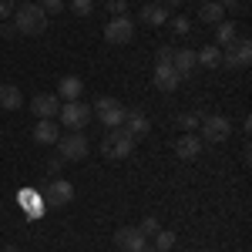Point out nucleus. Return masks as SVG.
<instances>
[{"mask_svg": "<svg viewBox=\"0 0 252 252\" xmlns=\"http://www.w3.org/2000/svg\"><path fill=\"white\" fill-rule=\"evenodd\" d=\"M219 7H235V0H215Z\"/></svg>", "mask_w": 252, "mask_h": 252, "instance_id": "33", "label": "nucleus"}, {"mask_svg": "<svg viewBox=\"0 0 252 252\" xmlns=\"http://www.w3.org/2000/svg\"><path fill=\"white\" fill-rule=\"evenodd\" d=\"M141 20L148 27H161V24H168V7L165 3H145L141 7Z\"/></svg>", "mask_w": 252, "mask_h": 252, "instance_id": "18", "label": "nucleus"}, {"mask_svg": "<svg viewBox=\"0 0 252 252\" xmlns=\"http://www.w3.org/2000/svg\"><path fill=\"white\" fill-rule=\"evenodd\" d=\"M58 115H61V121H64V128L81 131V128L91 121V108H88V104H81V101H64Z\"/></svg>", "mask_w": 252, "mask_h": 252, "instance_id": "8", "label": "nucleus"}, {"mask_svg": "<svg viewBox=\"0 0 252 252\" xmlns=\"http://www.w3.org/2000/svg\"><path fill=\"white\" fill-rule=\"evenodd\" d=\"M249 61H252V40H246V37H235L232 44L225 47V54H222V64L232 67V71L249 67Z\"/></svg>", "mask_w": 252, "mask_h": 252, "instance_id": "5", "label": "nucleus"}, {"mask_svg": "<svg viewBox=\"0 0 252 252\" xmlns=\"http://www.w3.org/2000/svg\"><path fill=\"white\" fill-rule=\"evenodd\" d=\"M198 121H202L198 115H192V111H185V115H178V128H185V131H192V128H198Z\"/></svg>", "mask_w": 252, "mask_h": 252, "instance_id": "27", "label": "nucleus"}, {"mask_svg": "<svg viewBox=\"0 0 252 252\" xmlns=\"http://www.w3.org/2000/svg\"><path fill=\"white\" fill-rule=\"evenodd\" d=\"M24 94H20L17 84H0V108H7V111H17Z\"/></svg>", "mask_w": 252, "mask_h": 252, "instance_id": "19", "label": "nucleus"}, {"mask_svg": "<svg viewBox=\"0 0 252 252\" xmlns=\"http://www.w3.org/2000/svg\"><path fill=\"white\" fill-rule=\"evenodd\" d=\"M198 152H202V138H198V135H182L178 141H175V155L182 158V161L198 158Z\"/></svg>", "mask_w": 252, "mask_h": 252, "instance_id": "15", "label": "nucleus"}, {"mask_svg": "<svg viewBox=\"0 0 252 252\" xmlns=\"http://www.w3.org/2000/svg\"><path fill=\"white\" fill-rule=\"evenodd\" d=\"M198 128H202V138L212 141V145H219V141H225V138L232 135V121L222 115H205L198 121Z\"/></svg>", "mask_w": 252, "mask_h": 252, "instance_id": "6", "label": "nucleus"}, {"mask_svg": "<svg viewBox=\"0 0 252 252\" xmlns=\"http://www.w3.org/2000/svg\"><path fill=\"white\" fill-rule=\"evenodd\" d=\"M158 229H161V225H158V219H155V215H145V219H141V225H138V232L145 235V239H148V235H155Z\"/></svg>", "mask_w": 252, "mask_h": 252, "instance_id": "24", "label": "nucleus"}, {"mask_svg": "<svg viewBox=\"0 0 252 252\" xmlns=\"http://www.w3.org/2000/svg\"><path fill=\"white\" fill-rule=\"evenodd\" d=\"M97 118H101V125L111 131V128H121V121H125V108L118 104L115 97H97Z\"/></svg>", "mask_w": 252, "mask_h": 252, "instance_id": "9", "label": "nucleus"}, {"mask_svg": "<svg viewBox=\"0 0 252 252\" xmlns=\"http://www.w3.org/2000/svg\"><path fill=\"white\" fill-rule=\"evenodd\" d=\"M152 81H155V88H158V91H175L182 78L175 74V67H172V64H155V71H152Z\"/></svg>", "mask_w": 252, "mask_h": 252, "instance_id": "12", "label": "nucleus"}, {"mask_svg": "<svg viewBox=\"0 0 252 252\" xmlns=\"http://www.w3.org/2000/svg\"><path fill=\"white\" fill-rule=\"evenodd\" d=\"M175 246V232H168V229H158L155 232V249L158 252H168Z\"/></svg>", "mask_w": 252, "mask_h": 252, "instance_id": "23", "label": "nucleus"}, {"mask_svg": "<svg viewBox=\"0 0 252 252\" xmlns=\"http://www.w3.org/2000/svg\"><path fill=\"white\" fill-rule=\"evenodd\" d=\"M172 67H175V74H178V78H189L195 67H198L195 51H189V47H178V51H175V58H172Z\"/></svg>", "mask_w": 252, "mask_h": 252, "instance_id": "13", "label": "nucleus"}, {"mask_svg": "<svg viewBox=\"0 0 252 252\" xmlns=\"http://www.w3.org/2000/svg\"><path fill=\"white\" fill-rule=\"evenodd\" d=\"M115 246L121 252H141L145 246H148V239L138 232V225H135V229H131V225H125V229H118V232H115Z\"/></svg>", "mask_w": 252, "mask_h": 252, "instance_id": "10", "label": "nucleus"}, {"mask_svg": "<svg viewBox=\"0 0 252 252\" xmlns=\"http://www.w3.org/2000/svg\"><path fill=\"white\" fill-rule=\"evenodd\" d=\"M195 58H198L202 67H219V64H222V47H202Z\"/></svg>", "mask_w": 252, "mask_h": 252, "instance_id": "21", "label": "nucleus"}, {"mask_svg": "<svg viewBox=\"0 0 252 252\" xmlns=\"http://www.w3.org/2000/svg\"><path fill=\"white\" fill-rule=\"evenodd\" d=\"M161 3H165V7H178L182 0H161Z\"/></svg>", "mask_w": 252, "mask_h": 252, "instance_id": "34", "label": "nucleus"}, {"mask_svg": "<svg viewBox=\"0 0 252 252\" xmlns=\"http://www.w3.org/2000/svg\"><path fill=\"white\" fill-rule=\"evenodd\" d=\"M61 165H64V158H61V155H58V158H51V161H47V172L58 175V172H61Z\"/></svg>", "mask_w": 252, "mask_h": 252, "instance_id": "32", "label": "nucleus"}, {"mask_svg": "<svg viewBox=\"0 0 252 252\" xmlns=\"http://www.w3.org/2000/svg\"><path fill=\"white\" fill-rule=\"evenodd\" d=\"M108 14L111 17H125L128 14V0H108Z\"/></svg>", "mask_w": 252, "mask_h": 252, "instance_id": "28", "label": "nucleus"}, {"mask_svg": "<svg viewBox=\"0 0 252 252\" xmlns=\"http://www.w3.org/2000/svg\"><path fill=\"white\" fill-rule=\"evenodd\" d=\"M71 10H74L78 17H88V14L94 10V0H71Z\"/></svg>", "mask_w": 252, "mask_h": 252, "instance_id": "26", "label": "nucleus"}, {"mask_svg": "<svg viewBox=\"0 0 252 252\" xmlns=\"http://www.w3.org/2000/svg\"><path fill=\"white\" fill-rule=\"evenodd\" d=\"M14 14V0H0V20H7Z\"/></svg>", "mask_w": 252, "mask_h": 252, "instance_id": "31", "label": "nucleus"}, {"mask_svg": "<svg viewBox=\"0 0 252 252\" xmlns=\"http://www.w3.org/2000/svg\"><path fill=\"white\" fill-rule=\"evenodd\" d=\"M81 91H84V81L74 78V74H67V78L58 81V97H61V101H78Z\"/></svg>", "mask_w": 252, "mask_h": 252, "instance_id": "17", "label": "nucleus"}, {"mask_svg": "<svg viewBox=\"0 0 252 252\" xmlns=\"http://www.w3.org/2000/svg\"><path fill=\"white\" fill-rule=\"evenodd\" d=\"M131 37H135V20H128V14L125 17H111L104 24V40L108 44L125 47V44H131Z\"/></svg>", "mask_w": 252, "mask_h": 252, "instance_id": "4", "label": "nucleus"}, {"mask_svg": "<svg viewBox=\"0 0 252 252\" xmlns=\"http://www.w3.org/2000/svg\"><path fill=\"white\" fill-rule=\"evenodd\" d=\"M40 10H44L47 17H54V14L64 10V0H44V3H40Z\"/></svg>", "mask_w": 252, "mask_h": 252, "instance_id": "29", "label": "nucleus"}, {"mask_svg": "<svg viewBox=\"0 0 252 252\" xmlns=\"http://www.w3.org/2000/svg\"><path fill=\"white\" fill-rule=\"evenodd\" d=\"M0 252H17V249H14V246H7V249H0Z\"/></svg>", "mask_w": 252, "mask_h": 252, "instance_id": "35", "label": "nucleus"}, {"mask_svg": "<svg viewBox=\"0 0 252 252\" xmlns=\"http://www.w3.org/2000/svg\"><path fill=\"white\" fill-rule=\"evenodd\" d=\"M71 198H74V185H71L67 178L47 182V189H44V205H47V209H64Z\"/></svg>", "mask_w": 252, "mask_h": 252, "instance_id": "7", "label": "nucleus"}, {"mask_svg": "<svg viewBox=\"0 0 252 252\" xmlns=\"http://www.w3.org/2000/svg\"><path fill=\"white\" fill-rule=\"evenodd\" d=\"M172 58H175V51H172V47H158L155 64H172Z\"/></svg>", "mask_w": 252, "mask_h": 252, "instance_id": "30", "label": "nucleus"}, {"mask_svg": "<svg viewBox=\"0 0 252 252\" xmlns=\"http://www.w3.org/2000/svg\"><path fill=\"white\" fill-rule=\"evenodd\" d=\"M198 17L205 20V24H219V20H222V7H219L215 0H205V3L198 7Z\"/></svg>", "mask_w": 252, "mask_h": 252, "instance_id": "22", "label": "nucleus"}, {"mask_svg": "<svg viewBox=\"0 0 252 252\" xmlns=\"http://www.w3.org/2000/svg\"><path fill=\"white\" fill-rule=\"evenodd\" d=\"M235 37H239V34H235L232 20H219V24H215V47H229Z\"/></svg>", "mask_w": 252, "mask_h": 252, "instance_id": "20", "label": "nucleus"}, {"mask_svg": "<svg viewBox=\"0 0 252 252\" xmlns=\"http://www.w3.org/2000/svg\"><path fill=\"white\" fill-rule=\"evenodd\" d=\"M54 145H58V155L64 158V161H81V158L88 155V148H91L88 138L81 135V131H67V135H61Z\"/></svg>", "mask_w": 252, "mask_h": 252, "instance_id": "3", "label": "nucleus"}, {"mask_svg": "<svg viewBox=\"0 0 252 252\" xmlns=\"http://www.w3.org/2000/svg\"><path fill=\"white\" fill-rule=\"evenodd\" d=\"M135 141L138 138H131L125 128H111L108 135H104V141H101V155H108V158H128V155H135Z\"/></svg>", "mask_w": 252, "mask_h": 252, "instance_id": "2", "label": "nucleus"}, {"mask_svg": "<svg viewBox=\"0 0 252 252\" xmlns=\"http://www.w3.org/2000/svg\"><path fill=\"white\" fill-rule=\"evenodd\" d=\"M125 131L131 138H141V135H148L152 131V125H148V118H145V111H125Z\"/></svg>", "mask_w": 252, "mask_h": 252, "instance_id": "14", "label": "nucleus"}, {"mask_svg": "<svg viewBox=\"0 0 252 252\" xmlns=\"http://www.w3.org/2000/svg\"><path fill=\"white\" fill-rule=\"evenodd\" d=\"M168 24H172V31L178 34V37H185V34L192 31V24H189V17H182V14H178V17H168Z\"/></svg>", "mask_w": 252, "mask_h": 252, "instance_id": "25", "label": "nucleus"}, {"mask_svg": "<svg viewBox=\"0 0 252 252\" xmlns=\"http://www.w3.org/2000/svg\"><path fill=\"white\" fill-rule=\"evenodd\" d=\"M141 252H158V249H148V246H145V249H141Z\"/></svg>", "mask_w": 252, "mask_h": 252, "instance_id": "36", "label": "nucleus"}, {"mask_svg": "<svg viewBox=\"0 0 252 252\" xmlns=\"http://www.w3.org/2000/svg\"><path fill=\"white\" fill-rule=\"evenodd\" d=\"M47 14L40 10V3H24L17 10V20H14V27H17L20 34H31V37H37V34H44L47 31Z\"/></svg>", "mask_w": 252, "mask_h": 252, "instance_id": "1", "label": "nucleus"}, {"mask_svg": "<svg viewBox=\"0 0 252 252\" xmlns=\"http://www.w3.org/2000/svg\"><path fill=\"white\" fill-rule=\"evenodd\" d=\"M58 138H61V128L51 118H40L37 125H34V141H37V145H54Z\"/></svg>", "mask_w": 252, "mask_h": 252, "instance_id": "16", "label": "nucleus"}, {"mask_svg": "<svg viewBox=\"0 0 252 252\" xmlns=\"http://www.w3.org/2000/svg\"><path fill=\"white\" fill-rule=\"evenodd\" d=\"M61 104H64V101H61L58 94H37L34 101H31V111H34L37 118H54L61 111Z\"/></svg>", "mask_w": 252, "mask_h": 252, "instance_id": "11", "label": "nucleus"}]
</instances>
